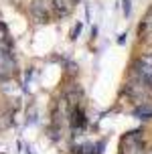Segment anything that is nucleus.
<instances>
[{
	"label": "nucleus",
	"instance_id": "obj_1",
	"mask_svg": "<svg viewBox=\"0 0 152 154\" xmlns=\"http://www.w3.org/2000/svg\"><path fill=\"white\" fill-rule=\"evenodd\" d=\"M134 116L138 120H152V106L150 103H142V106L134 108Z\"/></svg>",
	"mask_w": 152,
	"mask_h": 154
},
{
	"label": "nucleus",
	"instance_id": "obj_2",
	"mask_svg": "<svg viewBox=\"0 0 152 154\" xmlns=\"http://www.w3.org/2000/svg\"><path fill=\"white\" fill-rule=\"evenodd\" d=\"M85 124H87V120L83 118L81 109H73V116H71V126H73V130H81V128H85Z\"/></svg>",
	"mask_w": 152,
	"mask_h": 154
},
{
	"label": "nucleus",
	"instance_id": "obj_3",
	"mask_svg": "<svg viewBox=\"0 0 152 154\" xmlns=\"http://www.w3.org/2000/svg\"><path fill=\"white\" fill-rule=\"evenodd\" d=\"M53 10L57 12V16H65L71 8H69V4L65 0H53Z\"/></svg>",
	"mask_w": 152,
	"mask_h": 154
},
{
	"label": "nucleus",
	"instance_id": "obj_4",
	"mask_svg": "<svg viewBox=\"0 0 152 154\" xmlns=\"http://www.w3.org/2000/svg\"><path fill=\"white\" fill-rule=\"evenodd\" d=\"M124 12L126 16H130V0H124Z\"/></svg>",
	"mask_w": 152,
	"mask_h": 154
}]
</instances>
